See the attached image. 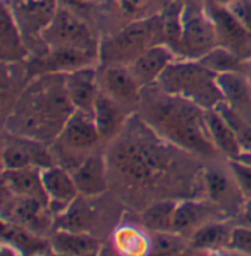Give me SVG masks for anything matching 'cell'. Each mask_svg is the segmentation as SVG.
Returning a JSON list of instances; mask_svg holds the SVG:
<instances>
[{
	"label": "cell",
	"instance_id": "obj_19",
	"mask_svg": "<svg viewBox=\"0 0 251 256\" xmlns=\"http://www.w3.org/2000/svg\"><path fill=\"white\" fill-rule=\"evenodd\" d=\"M107 162L101 154H87L71 171L78 193L84 198L101 194L107 188Z\"/></svg>",
	"mask_w": 251,
	"mask_h": 256
},
{
	"label": "cell",
	"instance_id": "obj_32",
	"mask_svg": "<svg viewBox=\"0 0 251 256\" xmlns=\"http://www.w3.org/2000/svg\"><path fill=\"white\" fill-rule=\"evenodd\" d=\"M57 9L56 0H22L18 6V12L22 14L26 26L40 28V32L50 22Z\"/></svg>",
	"mask_w": 251,
	"mask_h": 256
},
{
	"label": "cell",
	"instance_id": "obj_4",
	"mask_svg": "<svg viewBox=\"0 0 251 256\" xmlns=\"http://www.w3.org/2000/svg\"><path fill=\"white\" fill-rule=\"evenodd\" d=\"M165 93L196 103L204 110L224 102L218 76L199 60L175 59L156 82Z\"/></svg>",
	"mask_w": 251,
	"mask_h": 256
},
{
	"label": "cell",
	"instance_id": "obj_18",
	"mask_svg": "<svg viewBox=\"0 0 251 256\" xmlns=\"http://www.w3.org/2000/svg\"><path fill=\"white\" fill-rule=\"evenodd\" d=\"M43 184L49 198V206L54 215L66 209L79 194L71 171L62 165L54 164L43 168Z\"/></svg>",
	"mask_w": 251,
	"mask_h": 256
},
{
	"label": "cell",
	"instance_id": "obj_14",
	"mask_svg": "<svg viewBox=\"0 0 251 256\" xmlns=\"http://www.w3.org/2000/svg\"><path fill=\"white\" fill-rule=\"evenodd\" d=\"M225 216V212L212 200H185L176 204L172 231L190 240V237L203 226L221 221Z\"/></svg>",
	"mask_w": 251,
	"mask_h": 256
},
{
	"label": "cell",
	"instance_id": "obj_35",
	"mask_svg": "<svg viewBox=\"0 0 251 256\" xmlns=\"http://www.w3.org/2000/svg\"><path fill=\"white\" fill-rule=\"evenodd\" d=\"M229 170L232 171L240 188L243 190L244 196L251 199V165L243 160L229 159Z\"/></svg>",
	"mask_w": 251,
	"mask_h": 256
},
{
	"label": "cell",
	"instance_id": "obj_28",
	"mask_svg": "<svg viewBox=\"0 0 251 256\" xmlns=\"http://www.w3.org/2000/svg\"><path fill=\"white\" fill-rule=\"evenodd\" d=\"M94 214L87 204L76 198L75 200L63 209L60 214L54 215L56 230L72 231V232H87L94 224Z\"/></svg>",
	"mask_w": 251,
	"mask_h": 256
},
{
	"label": "cell",
	"instance_id": "obj_26",
	"mask_svg": "<svg viewBox=\"0 0 251 256\" xmlns=\"http://www.w3.org/2000/svg\"><path fill=\"white\" fill-rule=\"evenodd\" d=\"M234 227L228 222L213 221L196 231L190 237V244L193 250L218 252L222 249H231V237Z\"/></svg>",
	"mask_w": 251,
	"mask_h": 256
},
{
	"label": "cell",
	"instance_id": "obj_24",
	"mask_svg": "<svg viewBox=\"0 0 251 256\" xmlns=\"http://www.w3.org/2000/svg\"><path fill=\"white\" fill-rule=\"evenodd\" d=\"M51 249L57 255L93 256L100 252V242L88 232L56 230L50 237Z\"/></svg>",
	"mask_w": 251,
	"mask_h": 256
},
{
	"label": "cell",
	"instance_id": "obj_2",
	"mask_svg": "<svg viewBox=\"0 0 251 256\" xmlns=\"http://www.w3.org/2000/svg\"><path fill=\"white\" fill-rule=\"evenodd\" d=\"M74 110L65 74H40L12 108L6 128L10 134L46 143L60 134Z\"/></svg>",
	"mask_w": 251,
	"mask_h": 256
},
{
	"label": "cell",
	"instance_id": "obj_9",
	"mask_svg": "<svg viewBox=\"0 0 251 256\" xmlns=\"http://www.w3.org/2000/svg\"><path fill=\"white\" fill-rule=\"evenodd\" d=\"M204 10L215 26L219 46L249 60L251 56V31L243 26L226 6L206 0Z\"/></svg>",
	"mask_w": 251,
	"mask_h": 256
},
{
	"label": "cell",
	"instance_id": "obj_29",
	"mask_svg": "<svg viewBox=\"0 0 251 256\" xmlns=\"http://www.w3.org/2000/svg\"><path fill=\"white\" fill-rule=\"evenodd\" d=\"M113 243L116 250L122 255L143 256L150 254V237L134 226H121L116 228L113 234Z\"/></svg>",
	"mask_w": 251,
	"mask_h": 256
},
{
	"label": "cell",
	"instance_id": "obj_40",
	"mask_svg": "<svg viewBox=\"0 0 251 256\" xmlns=\"http://www.w3.org/2000/svg\"><path fill=\"white\" fill-rule=\"evenodd\" d=\"M121 3L128 14H134L141 9V6L146 3V0H121Z\"/></svg>",
	"mask_w": 251,
	"mask_h": 256
},
{
	"label": "cell",
	"instance_id": "obj_5",
	"mask_svg": "<svg viewBox=\"0 0 251 256\" xmlns=\"http://www.w3.org/2000/svg\"><path fill=\"white\" fill-rule=\"evenodd\" d=\"M165 43L162 14L131 22L119 32L104 38L99 44V60L103 65H128L153 46Z\"/></svg>",
	"mask_w": 251,
	"mask_h": 256
},
{
	"label": "cell",
	"instance_id": "obj_16",
	"mask_svg": "<svg viewBox=\"0 0 251 256\" xmlns=\"http://www.w3.org/2000/svg\"><path fill=\"white\" fill-rule=\"evenodd\" d=\"M175 59L178 58L174 50L166 43H162L141 53L137 59L128 64V68L134 78L138 81V84L144 88L147 86L156 84L163 71Z\"/></svg>",
	"mask_w": 251,
	"mask_h": 256
},
{
	"label": "cell",
	"instance_id": "obj_36",
	"mask_svg": "<svg viewBox=\"0 0 251 256\" xmlns=\"http://www.w3.org/2000/svg\"><path fill=\"white\" fill-rule=\"evenodd\" d=\"M231 250L244 254V255H251V228L238 226L234 227L232 237H231Z\"/></svg>",
	"mask_w": 251,
	"mask_h": 256
},
{
	"label": "cell",
	"instance_id": "obj_7",
	"mask_svg": "<svg viewBox=\"0 0 251 256\" xmlns=\"http://www.w3.org/2000/svg\"><path fill=\"white\" fill-rule=\"evenodd\" d=\"M216 46H219L216 30L207 12L185 10L181 37L172 48L176 58L199 60Z\"/></svg>",
	"mask_w": 251,
	"mask_h": 256
},
{
	"label": "cell",
	"instance_id": "obj_8",
	"mask_svg": "<svg viewBox=\"0 0 251 256\" xmlns=\"http://www.w3.org/2000/svg\"><path fill=\"white\" fill-rule=\"evenodd\" d=\"M100 138V132L97 130L93 115H88L81 110H74L65 122L60 134L57 136L59 154L62 159H68L72 154V158L84 160L87 154L82 158L81 154L93 149Z\"/></svg>",
	"mask_w": 251,
	"mask_h": 256
},
{
	"label": "cell",
	"instance_id": "obj_6",
	"mask_svg": "<svg viewBox=\"0 0 251 256\" xmlns=\"http://www.w3.org/2000/svg\"><path fill=\"white\" fill-rule=\"evenodd\" d=\"M47 49L81 50L99 54L93 32L69 9L59 8L51 21L40 32Z\"/></svg>",
	"mask_w": 251,
	"mask_h": 256
},
{
	"label": "cell",
	"instance_id": "obj_37",
	"mask_svg": "<svg viewBox=\"0 0 251 256\" xmlns=\"http://www.w3.org/2000/svg\"><path fill=\"white\" fill-rule=\"evenodd\" d=\"M226 8L237 16V20L243 26L251 31V0H234Z\"/></svg>",
	"mask_w": 251,
	"mask_h": 256
},
{
	"label": "cell",
	"instance_id": "obj_1",
	"mask_svg": "<svg viewBox=\"0 0 251 256\" xmlns=\"http://www.w3.org/2000/svg\"><path fill=\"white\" fill-rule=\"evenodd\" d=\"M137 108L140 118L172 146L206 156L219 152L206 124V110L196 103L165 93L153 84L141 90Z\"/></svg>",
	"mask_w": 251,
	"mask_h": 256
},
{
	"label": "cell",
	"instance_id": "obj_33",
	"mask_svg": "<svg viewBox=\"0 0 251 256\" xmlns=\"http://www.w3.org/2000/svg\"><path fill=\"white\" fill-rule=\"evenodd\" d=\"M150 254L156 256L184 255L191 249L190 240L175 231L151 232Z\"/></svg>",
	"mask_w": 251,
	"mask_h": 256
},
{
	"label": "cell",
	"instance_id": "obj_43",
	"mask_svg": "<svg viewBox=\"0 0 251 256\" xmlns=\"http://www.w3.org/2000/svg\"><path fill=\"white\" fill-rule=\"evenodd\" d=\"M84 2H87V0H84Z\"/></svg>",
	"mask_w": 251,
	"mask_h": 256
},
{
	"label": "cell",
	"instance_id": "obj_3",
	"mask_svg": "<svg viewBox=\"0 0 251 256\" xmlns=\"http://www.w3.org/2000/svg\"><path fill=\"white\" fill-rule=\"evenodd\" d=\"M134 127L122 136L109 150L107 170L131 187H146L162 177L171 162L166 144L160 136L147 126V131Z\"/></svg>",
	"mask_w": 251,
	"mask_h": 256
},
{
	"label": "cell",
	"instance_id": "obj_25",
	"mask_svg": "<svg viewBox=\"0 0 251 256\" xmlns=\"http://www.w3.org/2000/svg\"><path fill=\"white\" fill-rule=\"evenodd\" d=\"M206 124L213 144L221 154H226L229 159H237L243 154V149L234 130L216 109L206 110Z\"/></svg>",
	"mask_w": 251,
	"mask_h": 256
},
{
	"label": "cell",
	"instance_id": "obj_34",
	"mask_svg": "<svg viewBox=\"0 0 251 256\" xmlns=\"http://www.w3.org/2000/svg\"><path fill=\"white\" fill-rule=\"evenodd\" d=\"M215 109L224 116V120L234 130L243 149V154H251V121L244 118L235 109H232L226 102L219 103Z\"/></svg>",
	"mask_w": 251,
	"mask_h": 256
},
{
	"label": "cell",
	"instance_id": "obj_41",
	"mask_svg": "<svg viewBox=\"0 0 251 256\" xmlns=\"http://www.w3.org/2000/svg\"><path fill=\"white\" fill-rule=\"evenodd\" d=\"M207 2H212V3H216V4H222V6H228L234 0H207Z\"/></svg>",
	"mask_w": 251,
	"mask_h": 256
},
{
	"label": "cell",
	"instance_id": "obj_38",
	"mask_svg": "<svg viewBox=\"0 0 251 256\" xmlns=\"http://www.w3.org/2000/svg\"><path fill=\"white\" fill-rule=\"evenodd\" d=\"M240 222L244 227H250L251 228V199H247L246 204L243 206L241 212H240Z\"/></svg>",
	"mask_w": 251,
	"mask_h": 256
},
{
	"label": "cell",
	"instance_id": "obj_22",
	"mask_svg": "<svg viewBox=\"0 0 251 256\" xmlns=\"http://www.w3.org/2000/svg\"><path fill=\"white\" fill-rule=\"evenodd\" d=\"M1 238L3 243L12 246L18 255H41L53 250L50 242L40 234L4 220L1 222Z\"/></svg>",
	"mask_w": 251,
	"mask_h": 256
},
{
	"label": "cell",
	"instance_id": "obj_21",
	"mask_svg": "<svg viewBox=\"0 0 251 256\" xmlns=\"http://www.w3.org/2000/svg\"><path fill=\"white\" fill-rule=\"evenodd\" d=\"M224 102L251 121V84L246 72H226L218 76Z\"/></svg>",
	"mask_w": 251,
	"mask_h": 256
},
{
	"label": "cell",
	"instance_id": "obj_11",
	"mask_svg": "<svg viewBox=\"0 0 251 256\" xmlns=\"http://www.w3.org/2000/svg\"><path fill=\"white\" fill-rule=\"evenodd\" d=\"M203 180L209 200L219 206L226 216H238L247 198L240 188L232 171L207 168Z\"/></svg>",
	"mask_w": 251,
	"mask_h": 256
},
{
	"label": "cell",
	"instance_id": "obj_13",
	"mask_svg": "<svg viewBox=\"0 0 251 256\" xmlns=\"http://www.w3.org/2000/svg\"><path fill=\"white\" fill-rule=\"evenodd\" d=\"M100 88L113 98L124 108H137L143 87L131 74L128 65L107 64L103 65L100 74H97Z\"/></svg>",
	"mask_w": 251,
	"mask_h": 256
},
{
	"label": "cell",
	"instance_id": "obj_12",
	"mask_svg": "<svg viewBox=\"0 0 251 256\" xmlns=\"http://www.w3.org/2000/svg\"><path fill=\"white\" fill-rule=\"evenodd\" d=\"M10 194V193H9ZM50 206L37 199L16 198L10 194L9 202L3 200V220L25 227L37 234H44L54 224Z\"/></svg>",
	"mask_w": 251,
	"mask_h": 256
},
{
	"label": "cell",
	"instance_id": "obj_39",
	"mask_svg": "<svg viewBox=\"0 0 251 256\" xmlns=\"http://www.w3.org/2000/svg\"><path fill=\"white\" fill-rule=\"evenodd\" d=\"M178 3H181L185 10H203L206 0H175Z\"/></svg>",
	"mask_w": 251,
	"mask_h": 256
},
{
	"label": "cell",
	"instance_id": "obj_27",
	"mask_svg": "<svg viewBox=\"0 0 251 256\" xmlns=\"http://www.w3.org/2000/svg\"><path fill=\"white\" fill-rule=\"evenodd\" d=\"M1 34H0V44H1V59L3 62H16L25 56V48L21 40V34L18 26L13 20L12 10L3 3L1 6Z\"/></svg>",
	"mask_w": 251,
	"mask_h": 256
},
{
	"label": "cell",
	"instance_id": "obj_20",
	"mask_svg": "<svg viewBox=\"0 0 251 256\" xmlns=\"http://www.w3.org/2000/svg\"><path fill=\"white\" fill-rule=\"evenodd\" d=\"M99 54L81 50L47 49V54L34 62L37 74H66L79 68L91 66Z\"/></svg>",
	"mask_w": 251,
	"mask_h": 256
},
{
	"label": "cell",
	"instance_id": "obj_10",
	"mask_svg": "<svg viewBox=\"0 0 251 256\" xmlns=\"http://www.w3.org/2000/svg\"><path fill=\"white\" fill-rule=\"evenodd\" d=\"M1 164L3 170H16L28 166L47 168L50 165H54V160L44 142L24 136L9 134L3 140Z\"/></svg>",
	"mask_w": 251,
	"mask_h": 256
},
{
	"label": "cell",
	"instance_id": "obj_31",
	"mask_svg": "<svg viewBox=\"0 0 251 256\" xmlns=\"http://www.w3.org/2000/svg\"><path fill=\"white\" fill-rule=\"evenodd\" d=\"M176 202L162 200L156 202L144 209L141 214V224L150 232L159 231H172L174 214H175Z\"/></svg>",
	"mask_w": 251,
	"mask_h": 256
},
{
	"label": "cell",
	"instance_id": "obj_42",
	"mask_svg": "<svg viewBox=\"0 0 251 256\" xmlns=\"http://www.w3.org/2000/svg\"><path fill=\"white\" fill-rule=\"evenodd\" d=\"M247 77H249V80H250V84H251V56H250V59L247 60Z\"/></svg>",
	"mask_w": 251,
	"mask_h": 256
},
{
	"label": "cell",
	"instance_id": "obj_30",
	"mask_svg": "<svg viewBox=\"0 0 251 256\" xmlns=\"http://www.w3.org/2000/svg\"><path fill=\"white\" fill-rule=\"evenodd\" d=\"M199 62L216 76L226 72H247V60L222 46H216L213 50L200 58Z\"/></svg>",
	"mask_w": 251,
	"mask_h": 256
},
{
	"label": "cell",
	"instance_id": "obj_15",
	"mask_svg": "<svg viewBox=\"0 0 251 256\" xmlns=\"http://www.w3.org/2000/svg\"><path fill=\"white\" fill-rule=\"evenodd\" d=\"M65 84L74 109L93 115L94 103L100 90L97 71L93 66H85L66 72Z\"/></svg>",
	"mask_w": 251,
	"mask_h": 256
},
{
	"label": "cell",
	"instance_id": "obj_23",
	"mask_svg": "<svg viewBox=\"0 0 251 256\" xmlns=\"http://www.w3.org/2000/svg\"><path fill=\"white\" fill-rule=\"evenodd\" d=\"M93 118L101 138H110L116 136V132L124 124L125 108L100 88L94 103Z\"/></svg>",
	"mask_w": 251,
	"mask_h": 256
},
{
	"label": "cell",
	"instance_id": "obj_17",
	"mask_svg": "<svg viewBox=\"0 0 251 256\" xmlns=\"http://www.w3.org/2000/svg\"><path fill=\"white\" fill-rule=\"evenodd\" d=\"M3 190L16 198L37 199L49 205V198L43 184V168L28 166L16 170H3Z\"/></svg>",
	"mask_w": 251,
	"mask_h": 256
}]
</instances>
